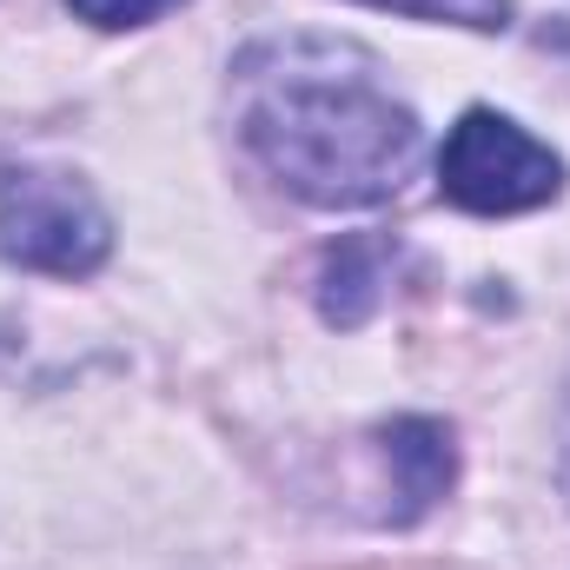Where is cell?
<instances>
[{
    "label": "cell",
    "mask_w": 570,
    "mask_h": 570,
    "mask_svg": "<svg viewBox=\"0 0 570 570\" xmlns=\"http://www.w3.org/2000/svg\"><path fill=\"white\" fill-rule=\"evenodd\" d=\"M114 253V219L67 166H0V259L47 279H94Z\"/></svg>",
    "instance_id": "obj_2"
},
{
    "label": "cell",
    "mask_w": 570,
    "mask_h": 570,
    "mask_svg": "<svg viewBox=\"0 0 570 570\" xmlns=\"http://www.w3.org/2000/svg\"><path fill=\"white\" fill-rule=\"evenodd\" d=\"M233 127L292 199L365 213L399 199L425 127L392 94L372 47L338 33H273L233 60Z\"/></svg>",
    "instance_id": "obj_1"
},
{
    "label": "cell",
    "mask_w": 570,
    "mask_h": 570,
    "mask_svg": "<svg viewBox=\"0 0 570 570\" xmlns=\"http://www.w3.org/2000/svg\"><path fill=\"white\" fill-rule=\"evenodd\" d=\"M558 484L570 498V385H564V412H558Z\"/></svg>",
    "instance_id": "obj_8"
},
{
    "label": "cell",
    "mask_w": 570,
    "mask_h": 570,
    "mask_svg": "<svg viewBox=\"0 0 570 570\" xmlns=\"http://www.w3.org/2000/svg\"><path fill=\"white\" fill-rule=\"evenodd\" d=\"M379 451L392 464V524H419L431 504L458 484V444H451V425L444 419H392L379 431Z\"/></svg>",
    "instance_id": "obj_5"
},
{
    "label": "cell",
    "mask_w": 570,
    "mask_h": 570,
    "mask_svg": "<svg viewBox=\"0 0 570 570\" xmlns=\"http://www.w3.org/2000/svg\"><path fill=\"white\" fill-rule=\"evenodd\" d=\"M392 273H399V239L392 233H345V239H332L325 259H318V318L338 325V332H358L385 305Z\"/></svg>",
    "instance_id": "obj_4"
},
{
    "label": "cell",
    "mask_w": 570,
    "mask_h": 570,
    "mask_svg": "<svg viewBox=\"0 0 570 570\" xmlns=\"http://www.w3.org/2000/svg\"><path fill=\"white\" fill-rule=\"evenodd\" d=\"M385 13H412V20H444V27H471V33H504L511 27V0H365Z\"/></svg>",
    "instance_id": "obj_6"
},
{
    "label": "cell",
    "mask_w": 570,
    "mask_h": 570,
    "mask_svg": "<svg viewBox=\"0 0 570 570\" xmlns=\"http://www.w3.org/2000/svg\"><path fill=\"white\" fill-rule=\"evenodd\" d=\"M87 27H107V33H120V27H146V20H159V13H173V7H186V0H67Z\"/></svg>",
    "instance_id": "obj_7"
},
{
    "label": "cell",
    "mask_w": 570,
    "mask_h": 570,
    "mask_svg": "<svg viewBox=\"0 0 570 570\" xmlns=\"http://www.w3.org/2000/svg\"><path fill=\"white\" fill-rule=\"evenodd\" d=\"M438 193L478 219L538 213L564 193V159L544 140H531L511 114L471 107L438 146Z\"/></svg>",
    "instance_id": "obj_3"
}]
</instances>
